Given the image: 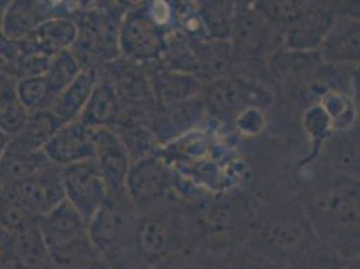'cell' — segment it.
<instances>
[{
  "label": "cell",
  "instance_id": "cell-1",
  "mask_svg": "<svg viewBox=\"0 0 360 269\" xmlns=\"http://www.w3.org/2000/svg\"><path fill=\"white\" fill-rule=\"evenodd\" d=\"M134 210L135 206L125 190L117 194L109 193L93 215L88 224V236L101 257L135 236L139 224Z\"/></svg>",
  "mask_w": 360,
  "mask_h": 269
},
{
  "label": "cell",
  "instance_id": "cell-2",
  "mask_svg": "<svg viewBox=\"0 0 360 269\" xmlns=\"http://www.w3.org/2000/svg\"><path fill=\"white\" fill-rule=\"evenodd\" d=\"M278 7L288 23V44L292 49L305 50L319 45L333 25L332 8L327 3H288Z\"/></svg>",
  "mask_w": 360,
  "mask_h": 269
},
{
  "label": "cell",
  "instance_id": "cell-3",
  "mask_svg": "<svg viewBox=\"0 0 360 269\" xmlns=\"http://www.w3.org/2000/svg\"><path fill=\"white\" fill-rule=\"evenodd\" d=\"M65 198L89 224L109 194L105 180L93 161L63 168Z\"/></svg>",
  "mask_w": 360,
  "mask_h": 269
},
{
  "label": "cell",
  "instance_id": "cell-4",
  "mask_svg": "<svg viewBox=\"0 0 360 269\" xmlns=\"http://www.w3.org/2000/svg\"><path fill=\"white\" fill-rule=\"evenodd\" d=\"M93 144V162L105 180L109 193L125 192V180L131 167V158L119 134L109 127H89Z\"/></svg>",
  "mask_w": 360,
  "mask_h": 269
},
{
  "label": "cell",
  "instance_id": "cell-5",
  "mask_svg": "<svg viewBox=\"0 0 360 269\" xmlns=\"http://www.w3.org/2000/svg\"><path fill=\"white\" fill-rule=\"evenodd\" d=\"M13 187L19 201L37 220L66 199L63 168L53 163L46 165L30 178L14 183Z\"/></svg>",
  "mask_w": 360,
  "mask_h": 269
},
{
  "label": "cell",
  "instance_id": "cell-6",
  "mask_svg": "<svg viewBox=\"0 0 360 269\" xmlns=\"http://www.w3.org/2000/svg\"><path fill=\"white\" fill-rule=\"evenodd\" d=\"M119 49L132 60L156 58L165 49L159 26L147 10L139 8L124 16L119 30Z\"/></svg>",
  "mask_w": 360,
  "mask_h": 269
},
{
  "label": "cell",
  "instance_id": "cell-7",
  "mask_svg": "<svg viewBox=\"0 0 360 269\" xmlns=\"http://www.w3.org/2000/svg\"><path fill=\"white\" fill-rule=\"evenodd\" d=\"M47 246L37 221L14 233L3 234L0 241V269H42Z\"/></svg>",
  "mask_w": 360,
  "mask_h": 269
},
{
  "label": "cell",
  "instance_id": "cell-8",
  "mask_svg": "<svg viewBox=\"0 0 360 269\" xmlns=\"http://www.w3.org/2000/svg\"><path fill=\"white\" fill-rule=\"evenodd\" d=\"M171 177L162 161L148 156L131 165L125 190L134 206L146 208L160 201L168 192Z\"/></svg>",
  "mask_w": 360,
  "mask_h": 269
},
{
  "label": "cell",
  "instance_id": "cell-9",
  "mask_svg": "<svg viewBox=\"0 0 360 269\" xmlns=\"http://www.w3.org/2000/svg\"><path fill=\"white\" fill-rule=\"evenodd\" d=\"M42 151L50 163L60 168L93 161L90 128L78 120L63 124Z\"/></svg>",
  "mask_w": 360,
  "mask_h": 269
},
{
  "label": "cell",
  "instance_id": "cell-10",
  "mask_svg": "<svg viewBox=\"0 0 360 269\" xmlns=\"http://www.w3.org/2000/svg\"><path fill=\"white\" fill-rule=\"evenodd\" d=\"M77 38L78 27L75 20L66 15H57L41 23L26 39L14 44L18 47L19 56L34 53L53 57L60 51L70 50Z\"/></svg>",
  "mask_w": 360,
  "mask_h": 269
},
{
  "label": "cell",
  "instance_id": "cell-11",
  "mask_svg": "<svg viewBox=\"0 0 360 269\" xmlns=\"http://www.w3.org/2000/svg\"><path fill=\"white\" fill-rule=\"evenodd\" d=\"M78 27V38L75 46L86 54H97L104 60H110L119 54V30L112 18L98 13H90L81 18ZM73 46V47H75Z\"/></svg>",
  "mask_w": 360,
  "mask_h": 269
},
{
  "label": "cell",
  "instance_id": "cell-12",
  "mask_svg": "<svg viewBox=\"0 0 360 269\" xmlns=\"http://www.w3.org/2000/svg\"><path fill=\"white\" fill-rule=\"evenodd\" d=\"M50 4L34 0L10 1L3 22V38L8 42H20L49 18L63 15L56 14L57 6Z\"/></svg>",
  "mask_w": 360,
  "mask_h": 269
},
{
  "label": "cell",
  "instance_id": "cell-13",
  "mask_svg": "<svg viewBox=\"0 0 360 269\" xmlns=\"http://www.w3.org/2000/svg\"><path fill=\"white\" fill-rule=\"evenodd\" d=\"M47 249L72 242L88 234V224L65 199L57 208L37 220Z\"/></svg>",
  "mask_w": 360,
  "mask_h": 269
},
{
  "label": "cell",
  "instance_id": "cell-14",
  "mask_svg": "<svg viewBox=\"0 0 360 269\" xmlns=\"http://www.w3.org/2000/svg\"><path fill=\"white\" fill-rule=\"evenodd\" d=\"M97 81L98 70L93 66H85L57 96L49 111L58 120L60 125L79 119Z\"/></svg>",
  "mask_w": 360,
  "mask_h": 269
},
{
  "label": "cell",
  "instance_id": "cell-15",
  "mask_svg": "<svg viewBox=\"0 0 360 269\" xmlns=\"http://www.w3.org/2000/svg\"><path fill=\"white\" fill-rule=\"evenodd\" d=\"M203 112L205 104L196 97L178 104L163 106V111L152 123V134L160 142L175 139L198 124Z\"/></svg>",
  "mask_w": 360,
  "mask_h": 269
},
{
  "label": "cell",
  "instance_id": "cell-16",
  "mask_svg": "<svg viewBox=\"0 0 360 269\" xmlns=\"http://www.w3.org/2000/svg\"><path fill=\"white\" fill-rule=\"evenodd\" d=\"M16 82L10 62L0 56V128L10 136H15L29 118L18 97Z\"/></svg>",
  "mask_w": 360,
  "mask_h": 269
},
{
  "label": "cell",
  "instance_id": "cell-17",
  "mask_svg": "<svg viewBox=\"0 0 360 269\" xmlns=\"http://www.w3.org/2000/svg\"><path fill=\"white\" fill-rule=\"evenodd\" d=\"M101 258L89 236L85 234L72 242L47 249L42 269H90Z\"/></svg>",
  "mask_w": 360,
  "mask_h": 269
},
{
  "label": "cell",
  "instance_id": "cell-18",
  "mask_svg": "<svg viewBox=\"0 0 360 269\" xmlns=\"http://www.w3.org/2000/svg\"><path fill=\"white\" fill-rule=\"evenodd\" d=\"M60 127L58 120L49 109L29 113L23 128L13 136L8 149L22 152L42 151L46 143Z\"/></svg>",
  "mask_w": 360,
  "mask_h": 269
},
{
  "label": "cell",
  "instance_id": "cell-19",
  "mask_svg": "<svg viewBox=\"0 0 360 269\" xmlns=\"http://www.w3.org/2000/svg\"><path fill=\"white\" fill-rule=\"evenodd\" d=\"M152 89L159 104L168 106L195 99L202 89V84L193 75L179 72H159L153 77Z\"/></svg>",
  "mask_w": 360,
  "mask_h": 269
},
{
  "label": "cell",
  "instance_id": "cell-20",
  "mask_svg": "<svg viewBox=\"0 0 360 269\" xmlns=\"http://www.w3.org/2000/svg\"><path fill=\"white\" fill-rule=\"evenodd\" d=\"M323 46L328 60H359V22L354 19L333 22Z\"/></svg>",
  "mask_w": 360,
  "mask_h": 269
},
{
  "label": "cell",
  "instance_id": "cell-21",
  "mask_svg": "<svg viewBox=\"0 0 360 269\" xmlns=\"http://www.w3.org/2000/svg\"><path fill=\"white\" fill-rule=\"evenodd\" d=\"M117 115V97L113 87L106 81H97L78 121L86 127L110 125Z\"/></svg>",
  "mask_w": 360,
  "mask_h": 269
},
{
  "label": "cell",
  "instance_id": "cell-22",
  "mask_svg": "<svg viewBox=\"0 0 360 269\" xmlns=\"http://www.w3.org/2000/svg\"><path fill=\"white\" fill-rule=\"evenodd\" d=\"M135 237L141 257L148 263H156L165 258L172 245L171 232H168L160 220L155 218L141 220L137 225Z\"/></svg>",
  "mask_w": 360,
  "mask_h": 269
},
{
  "label": "cell",
  "instance_id": "cell-23",
  "mask_svg": "<svg viewBox=\"0 0 360 269\" xmlns=\"http://www.w3.org/2000/svg\"><path fill=\"white\" fill-rule=\"evenodd\" d=\"M249 88L240 81H221L209 93L211 109L221 116L238 115L249 109Z\"/></svg>",
  "mask_w": 360,
  "mask_h": 269
},
{
  "label": "cell",
  "instance_id": "cell-24",
  "mask_svg": "<svg viewBox=\"0 0 360 269\" xmlns=\"http://www.w3.org/2000/svg\"><path fill=\"white\" fill-rule=\"evenodd\" d=\"M34 218L23 204L19 201L13 184L0 183V230L6 233H14L16 230L35 223Z\"/></svg>",
  "mask_w": 360,
  "mask_h": 269
},
{
  "label": "cell",
  "instance_id": "cell-25",
  "mask_svg": "<svg viewBox=\"0 0 360 269\" xmlns=\"http://www.w3.org/2000/svg\"><path fill=\"white\" fill-rule=\"evenodd\" d=\"M16 93L29 113L50 109L57 99V93L45 75L19 80L16 82Z\"/></svg>",
  "mask_w": 360,
  "mask_h": 269
},
{
  "label": "cell",
  "instance_id": "cell-26",
  "mask_svg": "<svg viewBox=\"0 0 360 269\" xmlns=\"http://www.w3.org/2000/svg\"><path fill=\"white\" fill-rule=\"evenodd\" d=\"M81 69L82 66L79 61L75 58L72 50H66L50 58L45 75L58 96L75 80V75L79 73Z\"/></svg>",
  "mask_w": 360,
  "mask_h": 269
},
{
  "label": "cell",
  "instance_id": "cell-27",
  "mask_svg": "<svg viewBox=\"0 0 360 269\" xmlns=\"http://www.w3.org/2000/svg\"><path fill=\"white\" fill-rule=\"evenodd\" d=\"M200 18L211 35L227 39L233 27V6L227 1H209L200 10Z\"/></svg>",
  "mask_w": 360,
  "mask_h": 269
},
{
  "label": "cell",
  "instance_id": "cell-28",
  "mask_svg": "<svg viewBox=\"0 0 360 269\" xmlns=\"http://www.w3.org/2000/svg\"><path fill=\"white\" fill-rule=\"evenodd\" d=\"M323 109L328 115L332 127L339 131L348 130L355 121V108L342 93L328 92L323 100Z\"/></svg>",
  "mask_w": 360,
  "mask_h": 269
},
{
  "label": "cell",
  "instance_id": "cell-29",
  "mask_svg": "<svg viewBox=\"0 0 360 269\" xmlns=\"http://www.w3.org/2000/svg\"><path fill=\"white\" fill-rule=\"evenodd\" d=\"M304 128L309 137L312 139V152L309 155V159H314L321 150V146L327 136L330 134L332 124L330 118L323 109V106H312L308 109L304 115Z\"/></svg>",
  "mask_w": 360,
  "mask_h": 269
},
{
  "label": "cell",
  "instance_id": "cell-30",
  "mask_svg": "<svg viewBox=\"0 0 360 269\" xmlns=\"http://www.w3.org/2000/svg\"><path fill=\"white\" fill-rule=\"evenodd\" d=\"M237 123H238V127L242 132L255 134L264 128L265 120L259 111H257L255 108H249L240 113L237 119Z\"/></svg>",
  "mask_w": 360,
  "mask_h": 269
},
{
  "label": "cell",
  "instance_id": "cell-31",
  "mask_svg": "<svg viewBox=\"0 0 360 269\" xmlns=\"http://www.w3.org/2000/svg\"><path fill=\"white\" fill-rule=\"evenodd\" d=\"M11 139L13 136H10L8 134H6L1 128H0V162L3 161V158L6 156L8 147L11 144Z\"/></svg>",
  "mask_w": 360,
  "mask_h": 269
},
{
  "label": "cell",
  "instance_id": "cell-32",
  "mask_svg": "<svg viewBox=\"0 0 360 269\" xmlns=\"http://www.w3.org/2000/svg\"><path fill=\"white\" fill-rule=\"evenodd\" d=\"M10 1H0V41H3V22H4V15L7 11Z\"/></svg>",
  "mask_w": 360,
  "mask_h": 269
},
{
  "label": "cell",
  "instance_id": "cell-33",
  "mask_svg": "<svg viewBox=\"0 0 360 269\" xmlns=\"http://www.w3.org/2000/svg\"><path fill=\"white\" fill-rule=\"evenodd\" d=\"M90 269H113L110 265H109V263L106 261L105 258H101V260H98L93 267Z\"/></svg>",
  "mask_w": 360,
  "mask_h": 269
},
{
  "label": "cell",
  "instance_id": "cell-34",
  "mask_svg": "<svg viewBox=\"0 0 360 269\" xmlns=\"http://www.w3.org/2000/svg\"><path fill=\"white\" fill-rule=\"evenodd\" d=\"M131 269H132V268H131ZM134 269H143V268H134Z\"/></svg>",
  "mask_w": 360,
  "mask_h": 269
}]
</instances>
